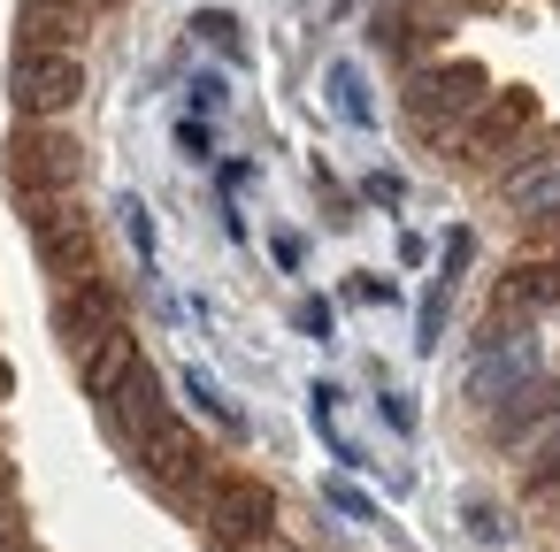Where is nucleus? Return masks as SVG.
<instances>
[{"instance_id": "obj_30", "label": "nucleus", "mask_w": 560, "mask_h": 552, "mask_svg": "<svg viewBox=\"0 0 560 552\" xmlns=\"http://www.w3.org/2000/svg\"><path fill=\"white\" fill-rule=\"evenodd\" d=\"M0 391H16V368H9V361H0Z\"/></svg>"}, {"instance_id": "obj_17", "label": "nucleus", "mask_w": 560, "mask_h": 552, "mask_svg": "<svg viewBox=\"0 0 560 552\" xmlns=\"http://www.w3.org/2000/svg\"><path fill=\"white\" fill-rule=\"evenodd\" d=\"M330 101H338L346 124H369V116H376L369 93H361V70H353V62H330Z\"/></svg>"}, {"instance_id": "obj_23", "label": "nucleus", "mask_w": 560, "mask_h": 552, "mask_svg": "<svg viewBox=\"0 0 560 552\" xmlns=\"http://www.w3.org/2000/svg\"><path fill=\"white\" fill-rule=\"evenodd\" d=\"M292 322H300L307 338H330V300H300V307H292Z\"/></svg>"}, {"instance_id": "obj_2", "label": "nucleus", "mask_w": 560, "mask_h": 552, "mask_svg": "<svg viewBox=\"0 0 560 552\" xmlns=\"http://www.w3.org/2000/svg\"><path fill=\"white\" fill-rule=\"evenodd\" d=\"M185 514H192V529H200L215 552H246L261 529H277V491H269L261 475H246V468H215V475L185 498Z\"/></svg>"}, {"instance_id": "obj_20", "label": "nucleus", "mask_w": 560, "mask_h": 552, "mask_svg": "<svg viewBox=\"0 0 560 552\" xmlns=\"http://www.w3.org/2000/svg\"><path fill=\"white\" fill-rule=\"evenodd\" d=\"M361 192H369L376 208H399V200H407V177H392V169H369V185H361Z\"/></svg>"}, {"instance_id": "obj_1", "label": "nucleus", "mask_w": 560, "mask_h": 552, "mask_svg": "<svg viewBox=\"0 0 560 552\" xmlns=\"http://www.w3.org/2000/svg\"><path fill=\"white\" fill-rule=\"evenodd\" d=\"M491 101V78L476 70V62H422V70H407V93H399V108H407V131L422 139V146H460V131H468V116Z\"/></svg>"}, {"instance_id": "obj_19", "label": "nucleus", "mask_w": 560, "mask_h": 552, "mask_svg": "<svg viewBox=\"0 0 560 552\" xmlns=\"http://www.w3.org/2000/svg\"><path fill=\"white\" fill-rule=\"evenodd\" d=\"M177 154H185V162H215V131H208L200 116H185V124H177Z\"/></svg>"}, {"instance_id": "obj_26", "label": "nucleus", "mask_w": 560, "mask_h": 552, "mask_svg": "<svg viewBox=\"0 0 560 552\" xmlns=\"http://www.w3.org/2000/svg\"><path fill=\"white\" fill-rule=\"evenodd\" d=\"M330 506H338V514H353V521H369V498H361L353 483H330Z\"/></svg>"}, {"instance_id": "obj_9", "label": "nucleus", "mask_w": 560, "mask_h": 552, "mask_svg": "<svg viewBox=\"0 0 560 552\" xmlns=\"http://www.w3.org/2000/svg\"><path fill=\"white\" fill-rule=\"evenodd\" d=\"M522 384H537V345L522 338V322H491V338H483V353H476V368H468V399H483V407H499V399H514Z\"/></svg>"}, {"instance_id": "obj_6", "label": "nucleus", "mask_w": 560, "mask_h": 552, "mask_svg": "<svg viewBox=\"0 0 560 552\" xmlns=\"http://www.w3.org/2000/svg\"><path fill=\"white\" fill-rule=\"evenodd\" d=\"M24 223H32V254H39V269H47L55 284H70V277H85V269H101V261H93V215H85V200H78V192L24 200Z\"/></svg>"}, {"instance_id": "obj_31", "label": "nucleus", "mask_w": 560, "mask_h": 552, "mask_svg": "<svg viewBox=\"0 0 560 552\" xmlns=\"http://www.w3.org/2000/svg\"><path fill=\"white\" fill-rule=\"evenodd\" d=\"M78 9H93V16H101V9H116V0H78Z\"/></svg>"}, {"instance_id": "obj_32", "label": "nucleus", "mask_w": 560, "mask_h": 552, "mask_svg": "<svg viewBox=\"0 0 560 552\" xmlns=\"http://www.w3.org/2000/svg\"><path fill=\"white\" fill-rule=\"evenodd\" d=\"M545 223H552V246H560V215H545Z\"/></svg>"}, {"instance_id": "obj_11", "label": "nucleus", "mask_w": 560, "mask_h": 552, "mask_svg": "<svg viewBox=\"0 0 560 552\" xmlns=\"http://www.w3.org/2000/svg\"><path fill=\"white\" fill-rule=\"evenodd\" d=\"M85 39H93V9H78V0H24L16 9V47L85 55Z\"/></svg>"}, {"instance_id": "obj_7", "label": "nucleus", "mask_w": 560, "mask_h": 552, "mask_svg": "<svg viewBox=\"0 0 560 552\" xmlns=\"http://www.w3.org/2000/svg\"><path fill=\"white\" fill-rule=\"evenodd\" d=\"M537 124H545V116H537V93L506 85V93H491V101L468 116V131H460V146H453V162H468V169H506Z\"/></svg>"}, {"instance_id": "obj_14", "label": "nucleus", "mask_w": 560, "mask_h": 552, "mask_svg": "<svg viewBox=\"0 0 560 552\" xmlns=\"http://www.w3.org/2000/svg\"><path fill=\"white\" fill-rule=\"evenodd\" d=\"M545 414H560V384H545V376H537V384H522L506 407H491V437L506 445V437H522V430H529V422H545Z\"/></svg>"}, {"instance_id": "obj_27", "label": "nucleus", "mask_w": 560, "mask_h": 552, "mask_svg": "<svg viewBox=\"0 0 560 552\" xmlns=\"http://www.w3.org/2000/svg\"><path fill=\"white\" fill-rule=\"evenodd\" d=\"M376 407H384V422H392V430H415V407H407V399H399V391H384V399H376Z\"/></svg>"}, {"instance_id": "obj_16", "label": "nucleus", "mask_w": 560, "mask_h": 552, "mask_svg": "<svg viewBox=\"0 0 560 552\" xmlns=\"http://www.w3.org/2000/svg\"><path fill=\"white\" fill-rule=\"evenodd\" d=\"M445 300H453V277H438V284L422 292V315H415V345H422V353L445 345Z\"/></svg>"}, {"instance_id": "obj_8", "label": "nucleus", "mask_w": 560, "mask_h": 552, "mask_svg": "<svg viewBox=\"0 0 560 552\" xmlns=\"http://www.w3.org/2000/svg\"><path fill=\"white\" fill-rule=\"evenodd\" d=\"M131 322V307H124V284L108 277V269H85V277H70L62 292H55V345L78 361L85 345H101L108 330H124Z\"/></svg>"}, {"instance_id": "obj_25", "label": "nucleus", "mask_w": 560, "mask_h": 552, "mask_svg": "<svg viewBox=\"0 0 560 552\" xmlns=\"http://www.w3.org/2000/svg\"><path fill=\"white\" fill-rule=\"evenodd\" d=\"M346 300H361V307H376V300H392V284H384V277H369V269H361V277H353V284H346Z\"/></svg>"}, {"instance_id": "obj_18", "label": "nucleus", "mask_w": 560, "mask_h": 552, "mask_svg": "<svg viewBox=\"0 0 560 552\" xmlns=\"http://www.w3.org/2000/svg\"><path fill=\"white\" fill-rule=\"evenodd\" d=\"M192 32L223 55V62H238L246 55V32H238V16H223V9H208V16H192Z\"/></svg>"}, {"instance_id": "obj_21", "label": "nucleus", "mask_w": 560, "mask_h": 552, "mask_svg": "<svg viewBox=\"0 0 560 552\" xmlns=\"http://www.w3.org/2000/svg\"><path fill=\"white\" fill-rule=\"evenodd\" d=\"M315 192H323V200H330V223H338V231H346V223H353V208H346V192H338V177H330V169H323V162H315Z\"/></svg>"}, {"instance_id": "obj_3", "label": "nucleus", "mask_w": 560, "mask_h": 552, "mask_svg": "<svg viewBox=\"0 0 560 552\" xmlns=\"http://www.w3.org/2000/svg\"><path fill=\"white\" fill-rule=\"evenodd\" d=\"M9 192L16 200H55V192H78L85 185V146H78V131H62V124H39V116H16V131H9Z\"/></svg>"}, {"instance_id": "obj_24", "label": "nucleus", "mask_w": 560, "mask_h": 552, "mask_svg": "<svg viewBox=\"0 0 560 552\" xmlns=\"http://www.w3.org/2000/svg\"><path fill=\"white\" fill-rule=\"evenodd\" d=\"M223 108V78H192V116H215Z\"/></svg>"}, {"instance_id": "obj_4", "label": "nucleus", "mask_w": 560, "mask_h": 552, "mask_svg": "<svg viewBox=\"0 0 560 552\" xmlns=\"http://www.w3.org/2000/svg\"><path fill=\"white\" fill-rule=\"evenodd\" d=\"M9 101H16V116L62 124V116L85 101V55H62V47H16V62H9Z\"/></svg>"}, {"instance_id": "obj_12", "label": "nucleus", "mask_w": 560, "mask_h": 552, "mask_svg": "<svg viewBox=\"0 0 560 552\" xmlns=\"http://www.w3.org/2000/svg\"><path fill=\"white\" fill-rule=\"evenodd\" d=\"M545 307H560V254L552 261H522V269H506L491 284V322H529Z\"/></svg>"}, {"instance_id": "obj_13", "label": "nucleus", "mask_w": 560, "mask_h": 552, "mask_svg": "<svg viewBox=\"0 0 560 552\" xmlns=\"http://www.w3.org/2000/svg\"><path fill=\"white\" fill-rule=\"evenodd\" d=\"M101 422H108V437H116V445H139L147 430H162V422H170L162 376H154V368H139V376H131V384H124V391L101 407Z\"/></svg>"}, {"instance_id": "obj_28", "label": "nucleus", "mask_w": 560, "mask_h": 552, "mask_svg": "<svg viewBox=\"0 0 560 552\" xmlns=\"http://www.w3.org/2000/svg\"><path fill=\"white\" fill-rule=\"evenodd\" d=\"M246 552H300V544H292V537H277V529H261V537H254Z\"/></svg>"}, {"instance_id": "obj_5", "label": "nucleus", "mask_w": 560, "mask_h": 552, "mask_svg": "<svg viewBox=\"0 0 560 552\" xmlns=\"http://www.w3.org/2000/svg\"><path fill=\"white\" fill-rule=\"evenodd\" d=\"M131 468H139L154 491H170V498L185 506V498H192V491H200L223 460H215V445H208L192 422H177V414H170L162 430H147V437L131 445Z\"/></svg>"}, {"instance_id": "obj_29", "label": "nucleus", "mask_w": 560, "mask_h": 552, "mask_svg": "<svg viewBox=\"0 0 560 552\" xmlns=\"http://www.w3.org/2000/svg\"><path fill=\"white\" fill-rule=\"evenodd\" d=\"M445 9H499V0H445Z\"/></svg>"}, {"instance_id": "obj_15", "label": "nucleus", "mask_w": 560, "mask_h": 552, "mask_svg": "<svg viewBox=\"0 0 560 552\" xmlns=\"http://www.w3.org/2000/svg\"><path fill=\"white\" fill-rule=\"evenodd\" d=\"M185 399H192V407H200V414H208L215 430H231V437H246V414H238V407H231V399L215 391V376H200V368H185Z\"/></svg>"}, {"instance_id": "obj_22", "label": "nucleus", "mask_w": 560, "mask_h": 552, "mask_svg": "<svg viewBox=\"0 0 560 552\" xmlns=\"http://www.w3.org/2000/svg\"><path fill=\"white\" fill-rule=\"evenodd\" d=\"M124 231H131V246H139V254H154V223H147V200H124Z\"/></svg>"}, {"instance_id": "obj_10", "label": "nucleus", "mask_w": 560, "mask_h": 552, "mask_svg": "<svg viewBox=\"0 0 560 552\" xmlns=\"http://www.w3.org/2000/svg\"><path fill=\"white\" fill-rule=\"evenodd\" d=\"M139 368H147V353H139V330H131V322H124V330H108L101 345H85V353H78V384H85V399H93V407H108V399H116Z\"/></svg>"}]
</instances>
